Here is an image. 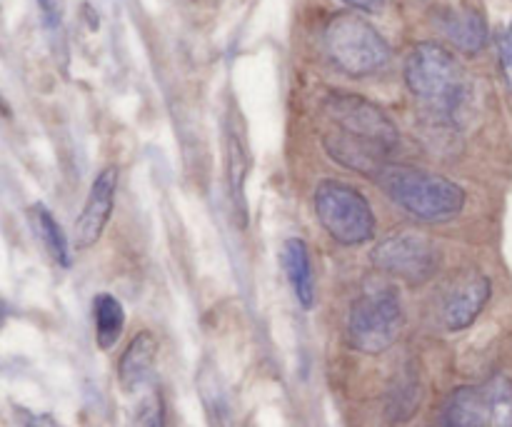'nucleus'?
<instances>
[{"mask_svg":"<svg viewBox=\"0 0 512 427\" xmlns=\"http://www.w3.org/2000/svg\"><path fill=\"white\" fill-rule=\"evenodd\" d=\"M323 110L333 125V130L323 135L330 158L375 180L400 143V133L388 113L368 98L348 93L330 95Z\"/></svg>","mask_w":512,"mask_h":427,"instance_id":"obj_1","label":"nucleus"},{"mask_svg":"<svg viewBox=\"0 0 512 427\" xmlns=\"http://www.w3.org/2000/svg\"><path fill=\"white\" fill-rule=\"evenodd\" d=\"M375 183L395 205L425 223H445L455 218L463 213L468 200L465 190L450 178L410 165L388 163L375 175Z\"/></svg>","mask_w":512,"mask_h":427,"instance_id":"obj_2","label":"nucleus"},{"mask_svg":"<svg viewBox=\"0 0 512 427\" xmlns=\"http://www.w3.org/2000/svg\"><path fill=\"white\" fill-rule=\"evenodd\" d=\"M405 85L433 113L453 120L468 100V80L463 65L448 48L420 43L405 60Z\"/></svg>","mask_w":512,"mask_h":427,"instance_id":"obj_3","label":"nucleus"},{"mask_svg":"<svg viewBox=\"0 0 512 427\" xmlns=\"http://www.w3.org/2000/svg\"><path fill=\"white\" fill-rule=\"evenodd\" d=\"M403 330V305L393 285L370 283L350 305L348 343L358 353L380 355L390 350Z\"/></svg>","mask_w":512,"mask_h":427,"instance_id":"obj_4","label":"nucleus"},{"mask_svg":"<svg viewBox=\"0 0 512 427\" xmlns=\"http://www.w3.org/2000/svg\"><path fill=\"white\" fill-rule=\"evenodd\" d=\"M325 50L340 73L368 78L390 63V45L358 13H340L325 28Z\"/></svg>","mask_w":512,"mask_h":427,"instance_id":"obj_5","label":"nucleus"},{"mask_svg":"<svg viewBox=\"0 0 512 427\" xmlns=\"http://www.w3.org/2000/svg\"><path fill=\"white\" fill-rule=\"evenodd\" d=\"M315 215L325 233L345 248L365 245L375 238V213L358 188L340 180H323L313 195Z\"/></svg>","mask_w":512,"mask_h":427,"instance_id":"obj_6","label":"nucleus"},{"mask_svg":"<svg viewBox=\"0 0 512 427\" xmlns=\"http://www.w3.org/2000/svg\"><path fill=\"white\" fill-rule=\"evenodd\" d=\"M373 265L395 280L410 285H423L438 270V250L433 240L420 233H395L380 240L370 253Z\"/></svg>","mask_w":512,"mask_h":427,"instance_id":"obj_7","label":"nucleus"},{"mask_svg":"<svg viewBox=\"0 0 512 427\" xmlns=\"http://www.w3.org/2000/svg\"><path fill=\"white\" fill-rule=\"evenodd\" d=\"M120 170L115 165H108L98 173V178L90 185L88 200L83 205V213L75 220V245L80 250L93 248L103 238L108 220L115 208V193H118Z\"/></svg>","mask_w":512,"mask_h":427,"instance_id":"obj_8","label":"nucleus"},{"mask_svg":"<svg viewBox=\"0 0 512 427\" xmlns=\"http://www.w3.org/2000/svg\"><path fill=\"white\" fill-rule=\"evenodd\" d=\"M490 293H493V285L490 278L483 273H470L460 280L453 288V293L445 300L443 320L445 328L450 333H460V330H468L475 320L480 318V313L488 305Z\"/></svg>","mask_w":512,"mask_h":427,"instance_id":"obj_9","label":"nucleus"},{"mask_svg":"<svg viewBox=\"0 0 512 427\" xmlns=\"http://www.w3.org/2000/svg\"><path fill=\"white\" fill-rule=\"evenodd\" d=\"M440 28H443L445 38L460 50V53L475 55L488 45V23H485L483 13L473 8H458L445 10L440 15Z\"/></svg>","mask_w":512,"mask_h":427,"instance_id":"obj_10","label":"nucleus"},{"mask_svg":"<svg viewBox=\"0 0 512 427\" xmlns=\"http://www.w3.org/2000/svg\"><path fill=\"white\" fill-rule=\"evenodd\" d=\"M280 260H283L285 278H288L290 288H293L295 298L310 310L315 305V273H313V258L305 245V240L288 238L280 250Z\"/></svg>","mask_w":512,"mask_h":427,"instance_id":"obj_11","label":"nucleus"},{"mask_svg":"<svg viewBox=\"0 0 512 427\" xmlns=\"http://www.w3.org/2000/svg\"><path fill=\"white\" fill-rule=\"evenodd\" d=\"M488 398L485 390L458 388L450 393L440 410L435 427H488Z\"/></svg>","mask_w":512,"mask_h":427,"instance_id":"obj_12","label":"nucleus"},{"mask_svg":"<svg viewBox=\"0 0 512 427\" xmlns=\"http://www.w3.org/2000/svg\"><path fill=\"white\" fill-rule=\"evenodd\" d=\"M155 358H158V340H155V335L148 333V330L135 335L128 343V348H125V353L120 355L118 363V380L123 390H128V393L138 390L153 373Z\"/></svg>","mask_w":512,"mask_h":427,"instance_id":"obj_13","label":"nucleus"},{"mask_svg":"<svg viewBox=\"0 0 512 427\" xmlns=\"http://www.w3.org/2000/svg\"><path fill=\"white\" fill-rule=\"evenodd\" d=\"M93 320H95V343H98V348L110 350L115 343H118L125 328L123 303L108 293L95 295Z\"/></svg>","mask_w":512,"mask_h":427,"instance_id":"obj_14","label":"nucleus"},{"mask_svg":"<svg viewBox=\"0 0 512 427\" xmlns=\"http://www.w3.org/2000/svg\"><path fill=\"white\" fill-rule=\"evenodd\" d=\"M250 158L245 150L243 140L238 133H230L228 138V183L230 195H233L235 215H238L240 225L248 223V200H245V180H248Z\"/></svg>","mask_w":512,"mask_h":427,"instance_id":"obj_15","label":"nucleus"},{"mask_svg":"<svg viewBox=\"0 0 512 427\" xmlns=\"http://www.w3.org/2000/svg\"><path fill=\"white\" fill-rule=\"evenodd\" d=\"M30 215H33L35 233L40 235L50 258H53L60 268H70V263H73V260H70V243L68 238H65L63 228L58 225V220L53 218V213H50L45 205H33V208H30Z\"/></svg>","mask_w":512,"mask_h":427,"instance_id":"obj_16","label":"nucleus"},{"mask_svg":"<svg viewBox=\"0 0 512 427\" xmlns=\"http://www.w3.org/2000/svg\"><path fill=\"white\" fill-rule=\"evenodd\" d=\"M488 398V427H512V380L508 375H495L485 388Z\"/></svg>","mask_w":512,"mask_h":427,"instance_id":"obj_17","label":"nucleus"},{"mask_svg":"<svg viewBox=\"0 0 512 427\" xmlns=\"http://www.w3.org/2000/svg\"><path fill=\"white\" fill-rule=\"evenodd\" d=\"M140 427H168L165 423V405L160 393H153L140 410Z\"/></svg>","mask_w":512,"mask_h":427,"instance_id":"obj_18","label":"nucleus"},{"mask_svg":"<svg viewBox=\"0 0 512 427\" xmlns=\"http://www.w3.org/2000/svg\"><path fill=\"white\" fill-rule=\"evenodd\" d=\"M498 60L505 85H508L512 93V23L503 30V35L498 40Z\"/></svg>","mask_w":512,"mask_h":427,"instance_id":"obj_19","label":"nucleus"},{"mask_svg":"<svg viewBox=\"0 0 512 427\" xmlns=\"http://www.w3.org/2000/svg\"><path fill=\"white\" fill-rule=\"evenodd\" d=\"M38 8L45 20V28L58 30L63 25V3L60 0H38Z\"/></svg>","mask_w":512,"mask_h":427,"instance_id":"obj_20","label":"nucleus"},{"mask_svg":"<svg viewBox=\"0 0 512 427\" xmlns=\"http://www.w3.org/2000/svg\"><path fill=\"white\" fill-rule=\"evenodd\" d=\"M18 418L20 425L23 427H63L53 415H45V413H33V410H18Z\"/></svg>","mask_w":512,"mask_h":427,"instance_id":"obj_21","label":"nucleus"},{"mask_svg":"<svg viewBox=\"0 0 512 427\" xmlns=\"http://www.w3.org/2000/svg\"><path fill=\"white\" fill-rule=\"evenodd\" d=\"M343 3H348L355 10H378L385 0H343Z\"/></svg>","mask_w":512,"mask_h":427,"instance_id":"obj_22","label":"nucleus"},{"mask_svg":"<svg viewBox=\"0 0 512 427\" xmlns=\"http://www.w3.org/2000/svg\"><path fill=\"white\" fill-rule=\"evenodd\" d=\"M3 320H5V305L0 303V325H3Z\"/></svg>","mask_w":512,"mask_h":427,"instance_id":"obj_23","label":"nucleus"}]
</instances>
